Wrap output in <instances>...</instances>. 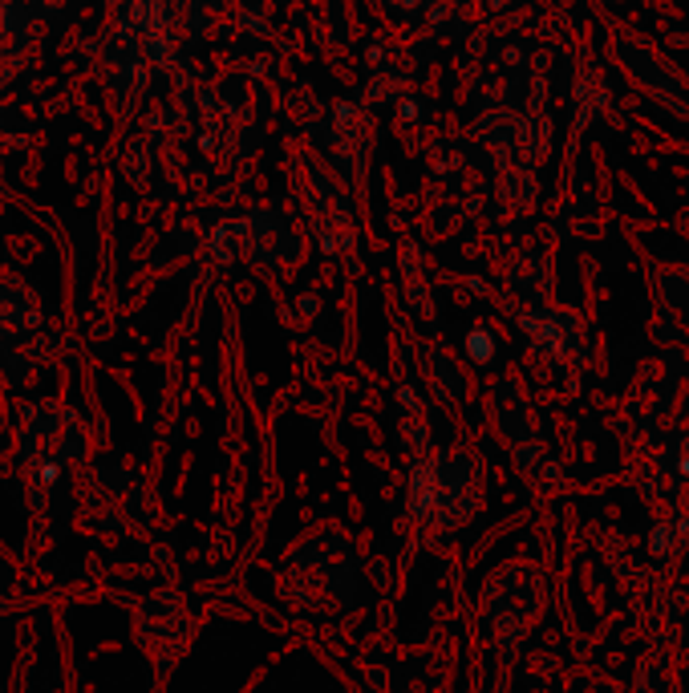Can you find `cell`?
Wrapping results in <instances>:
<instances>
[{"mask_svg": "<svg viewBox=\"0 0 689 693\" xmlns=\"http://www.w3.org/2000/svg\"><path fill=\"white\" fill-rule=\"evenodd\" d=\"M649 548H653L657 556H665V552H669V527H661V531L649 539Z\"/></svg>", "mask_w": 689, "mask_h": 693, "instance_id": "6da1fadb", "label": "cell"}]
</instances>
